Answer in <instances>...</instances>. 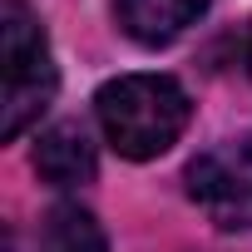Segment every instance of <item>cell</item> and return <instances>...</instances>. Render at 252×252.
<instances>
[{
  "label": "cell",
  "instance_id": "cell-1",
  "mask_svg": "<svg viewBox=\"0 0 252 252\" xmlns=\"http://www.w3.org/2000/svg\"><path fill=\"white\" fill-rule=\"evenodd\" d=\"M99 129L119 158H158L178 144L193 119V99L173 74H124L94 94Z\"/></svg>",
  "mask_w": 252,
  "mask_h": 252
},
{
  "label": "cell",
  "instance_id": "cell-2",
  "mask_svg": "<svg viewBox=\"0 0 252 252\" xmlns=\"http://www.w3.org/2000/svg\"><path fill=\"white\" fill-rule=\"evenodd\" d=\"M0 74H5V84H0V139L15 144L55 104V89H60L50 40L25 0H5V10H0Z\"/></svg>",
  "mask_w": 252,
  "mask_h": 252
},
{
  "label": "cell",
  "instance_id": "cell-3",
  "mask_svg": "<svg viewBox=\"0 0 252 252\" xmlns=\"http://www.w3.org/2000/svg\"><path fill=\"white\" fill-rule=\"evenodd\" d=\"M188 198L222 232L252 227V139H227L188 163Z\"/></svg>",
  "mask_w": 252,
  "mask_h": 252
},
{
  "label": "cell",
  "instance_id": "cell-4",
  "mask_svg": "<svg viewBox=\"0 0 252 252\" xmlns=\"http://www.w3.org/2000/svg\"><path fill=\"white\" fill-rule=\"evenodd\" d=\"M35 173L50 183V188H79V183H94L99 173V158H94V144L84 134V124H55V129L40 134L35 144Z\"/></svg>",
  "mask_w": 252,
  "mask_h": 252
},
{
  "label": "cell",
  "instance_id": "cell-5",
  "mask_svg": "<svg viewBox=\"0 0 252 252\" xmlns=\"http://www.w3.org/2000/svg\"><path fill=\"white\" fill-rule=\"evenodd\" d=\"M203 10H208V0H119V25L129 40L158 50L178 40L188 25H198Z\"/></svg>",
  "mask_w": 252,
  "mask_h": 252
},
{
  "label": "cell",
  "instance_id": "cell-6",
  "mask_svg": "<svg viewBox=\"0 0 252 252\" xmlns=\"http://www.w3.org/2000/svg\"><path fill=\"white\" fill-rule=\"evenodd\" d=\"M40 252H109V242H104V227L94 222V213H84L79 203H60L45 218Z\"/></svg>",
  "mask_w": 252,
  "mask_h": 252
},
{
  "label": "cell",
  "instance_id": "cell-7",
  "mask_svg": "<svg viewBox=\"0 0 252 252\" xmlns=\"http://www.w3.org/2000/svg\"><path fill=\"white\" fill-rule=\"evenodd\" d=\"M247 74H252V30H247Z\"/></svg>",
  "mask_w": 252,
  "mask_h": 252
}]
</instances>
